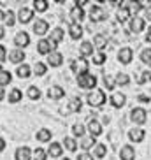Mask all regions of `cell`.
<instances>
[{
	"label": "cell",
	"instance_id": "7dc6e473",
	"mask_svg": "<svg viewBox=\"0 0 151 160\" xmlns=\"http://www.w3.org/2000/svg\"><path fill=\"white\" fill-rule=\"evenodd\" d=\"M77 160H95V158H93L91 153H81V155L77 157Z\"/></svg>",
	"mask_w": 151,
	"mask_h": 160
},
{
	"label": "cell",
	"instance_id": "60d3db41",
	"mask_svg": "<svg viewBox=\"0 0 151 160\" xmlns=\"http://www.w3.org/2000/svg\"><path fill=\"white\" fill-rule=\"evenodd\" d=\"M105 60H107V57H105L104 51H99V53H95L93 55V63L95 65H102Z\"/></svg>",
	"mask_w": 151,
	"mask_h": 160
},
{
	"label": "cell",
	"instance_id": "e0dca14e",
	"mask_svg": "<svg viewBox=\"0 0 151 160\" xmlns=\"http://www.w3.org/2000/svg\"><path fill=\"white\" fill-rule=\"evenodd\" d=\"M63 35H65V32H63L61 28H53V30H51V37H49V42L53 44V48H55V49H56V44L63 41Z\"/></svg>",
	"mask_w": 151,
	"mask_h": 160
},
{
	"label": "cell",
	"instance_id": "681fc988",
	"mask_svg": "<svg viewBox=\"0 0 151 160\" xmlns=\"http://www.w3.org/2000/svg\"><path fill=\"white\" fill-rule=\"evenodd\" d=\"M146 42L151 44V27L148 28V32H146Z\"/></svg>",
	"mask_w": 151,
	"mask_h": 160
},
{
	"label": "cell",
	"instance_id": "5bb4252c",
	"mask_svg": "<svg viewBox=\"0 0 151 160\" xmlns=\"http://www.w3.org/2000/svg\"><path fill=\"white\" fill-rule=\"evenodd\" d=\"M71 18H72V23H79L85 19V11H83V7L81 5H74L71 9Z\"/></svg>",
	"mask_w": 151,
	"mask_h": 160
},
{
	"label": "cell",
	"instance_id": "277c9868",
	"mask_svg": "<svg viewBox=\"0 0 151 160\" xmlns=\"http://www.w3.org/2000/svg\"><path fill=\"white\" fill-rule=\"evenodd\" d=\"M130 118H132V122L135 125H142L148 120V111L144 108H134L132 113H130Z\"/></svg>",
	"mask_w": 151,
	"mask_h": 160
},
{
	"label": "cell",
	"instance_id": "836d02e7",
	"mask_svg": "<svg viewBox=\"0 0 151 160\" xmlns=\"http://www.w3.org/2000/svg\"><path fill=\"white\" fill-rule=\"evenodd\" d=\"M130 18V11H128L127 5H123L121 9L118 11V21H121V23H125L127 19Z\"/></svg>",
	"mask_w": 151,
	"mask_h": 160
},
{
	"label": "cell",
	"instance_id": "7c38bea8",
	"mask_svg": "<svg viewBox=\"0 0 151 160\" xmlns=\"http://www.w3.org/2000/svg\"><path fill=\"white\" fill-rule=\"evenodd\" d=\"M14 44L18 46V49H23L30 44V35L27 32H18L14 37Z\"/></svg>",
	"mask_w": 151,
	"mask_h": 160
},
{
	"label": "cell",
	"instance_id": "d6986e66",
	"mask_svg": "<svg viewBox=\"0 0 151 160\" xmlns=\"http://www.w3.org/2000/svg\"><path fill=\"white\" fill-rule=\"evenodd\" d=\"M61 63H63V55L58 51H53L49 57H47V65L51 67H60Z\"/></svg>",
	"mask_w": 151,
	"mask_h": 160
},
{
	"label": "cell",
	"instance_id": "7402d4cb",
	"mask_svg": "<svg viewBox=\"0 0 151 160\" xmlns=\"http://www.w3.org/2000/svg\"><path fill=\"white\" fill-rule=\"evenodd\" d=\"M88 130H90L91 137H99L100 134H102V125H100L97 120H93V118H91L90 122H88Z\"/></svg>",
	"mask_w": 151,
	"mask_h": 160
},
{
	"label": "cell",
	"instance_id": "816d5d0a",
	"mask_svg": "<svg viewBox=\"0 0 151 160\" xmlns=\"http://www.w3.org/2000/svg\"><path fill=\"white\" fill-rule=\"evenodd\" d=\"M4 97H5V92H4V88L0 86V100H4Z\"/></svg>",
	"mask_w": 151,
	"mask_h": 160
},
{
	"label": "cell",
	"instance_id": "c3c4849f",
	"mask_svg": "<svg viewBox=\"0 0 151 160\" xmlns=\"http://www.w3.org/2000/svg\"><path fill=\"white\" fill-rule=\"evenodd\" d=\"M137 100H139V102H149V95H139V97H137Z\"/></svg>",
	"mask_w": 151,
	"mask_h": 160
},
{
	"label": "cell",
	"instance_id": "7bdbcfd3",
	"mask_svg": "<svg viewBox=\"0 0 151 160\" xmlns=\"http://www.w3.org/2000/svg\"><path fill=\"white\" fill-rule=\"evenodd\" d=\"M104 85L107 90H114V85H116V78H111L109 74L104 76Z\"/></svg>",
	"mask_w": 151,
	"mask_h": 160
},
{
	"label": "cell",
	"instance_id": "bcb514c9",
	"mask_svg": "<svg viewBox=\"0 0 151 160\" xmlns=\"http://www.w3.org/2000/svg\"><path fill=\"white\" fill-rule=\"evenodd\" d=\"M5 58H7V49L0 44V63H2V62H5Z\"/></svg>",
	"mask_w": 151,
	"mask_h": 160
},
{
	"label": "cell",
	"instance_id": "3957f363",
	"mask_svg": "<svg viewBox=\"0 0 151 160\" xmlns=\"http://www.w3.org/2000/svg\"><path fill=\"white\" fill-rule=\"evenodd\" d=\"M77 85L85 90H91L93 92L95 86H97V78L93 74H85V76H79L77 78Z\"/></svg>",
	"mask_w": 151,
	"mask_h": 160
},
{
	"label": "cell",
	"instance_id": "8992f818",
	"mask_svg": "<svg viewBox=\"0 0 151 160\" xmlns=\"http://www.w3.org/2000/svg\"><path fill=\"white\" fill-rule=\"evenodd\" d=\"M144 27H146L144 18H141V16H132V18H130V32L141 33L142 30H144Z\"/></svg>",
	"mask_w": 151,
	"mask_h": 160
},
{
	"label": "cell",
	"instance_id": "1f68e13d",
	"mask_svg": "<svg viewBox=\"0 0 151 160\" xmlns=\"http://www.w3.org/2000/svg\"><path fill=\"white\" fill-rule=\"evenodd\" d=\"M11 81H12V74H11L9 71H2L0 72V86L9 85Z\"/></svg>",
	"mask_w": 151,
	"mask_h": 160
},
{
	"label": "cell",
	"instance_id": "ac0fdd59",
	"mask_svg": "<svg viewBox=\"0 0 151 160\" xmlns=\"http://www.w3.org/2000/svg\"><path fill=\"white\" fill-rule=\"evenodd\" d=\"M61 151H63V146H61L60 142H51L49 148H47V155L51 157V158H60Z\"/></svg>",
	"mask_w": 151,
	"mask_h": 160
},
{
	"label": "cell",
	"instance_id": "83f0119b",
	"mask_svg": "<svg viewBox=\"0 0 151 160\" xmlns=\"http://www.w3.org/2000/svg\"><path fill=\"white\" fill-rule=\"evenodd\" d=\"M35 137H37V141H41V142H49V141H51V130H47V128H41V130H37Z\"/></svg>",
	"mask_w": 151,
	"mask_h": 160
},
{
	"label": "cell",
	"instance_id": "ffe728a7",
	"mask_svg": "<svg viewBox=\"0 0 151 160\" xmlns=\"http://www.w3.org/2000/svg\"><path fill=\"white\" fill-rule=\"evenodd\" d=\"M33 18V11L28 9V7H21L19 9V14H18V19L21 23H30Z\"/></svg>",
	"mask_w": 151,
	"mask_h": 160
},
{
	"label": "cell",
	"instance_id": "b9f144b4",
	"mask_svg": "<svg viewBox=\"0 0 151 160\" xmlns=\"http://www.w3.org/2000/svg\"><path fill=\"white\" fill-rule=\"evenodd\" d=\"M4 21H5V25H7V27H12V25L16 23V16H14V12H12V11H7V12H5Z\"/></svg>",
	"mask_w": 151,
	"mask_h": 160
},
{
	"label": "cell",
	"instance_id": "f5cc1de1",
	"mask_svg": "<svg viewBox=\"0 0 151 160\" xmlns=\"http://www.w3.org/2000/svg\"><path fill=\"white\" fill-rule=\"evenodd\" d=\"M146 14H148V19H149V21H151V5H149V7H148V12H146Z\"/></svg>",
	"mask_w": 151,
	"mask_h": 160
},
{
	"label": "cell",
	"instance_id": "7a4b0ae2",
	"mask_svg": "<svg viewBox=\"0 0 151 160\" xmlns=\"http://www.w3.org/2000/svg\"><path fill=\"white\" fill-rule=\"evenodd\" d=\"M71 67H72V71H74V74H77V78H79V76H85V74H88V69H90V63H88V62H86L85 58L81 57V58H77V60H72Z\"/></svg>",
	"mask_w": 151,
	"mask_h": 160
},
{
	"label": "cell",
	"instance_id": "db71d44e",
	"mask_svg": "<svg viewBox=\"0 0 151 160\" xmlns=\"http://www.w3.org/2000/svg\"><path fill=\"white\" fill-rule=\"evenodd\" d=\"M4 37V28H2V27H0V39Z\"/></svg>",
	"mask_w": 151,
	"mask_h": 160
},
{
	"label": "cell",
	"instance_id": "2e32d148",
	"mask_svg": "<svg viewBox=\"0 0 151 160\" xmlns=\"http://www.w3.org/2000/svg\"><path fill=\"white\" fill-rule=\"evenodd\" d=\"M83 32H85V30H83V27H81L79 23H71L69 25V35H71L74 41H77V39L83 37Z\"/></svg>",
	"mask_w": 151,
	"mask_h": 160
},
{
	"label": "cell",
	"instance_id": "d590c367",
	"mask_svg": "<svg viewBox=\"0 0 151 160\" xmlns=\"http://www.w3.org/2000/svg\"><path fill=\"white\" fill-rule=\"evenodd\" d=\"M63 144H65V148L69 151H76V150H77V141H76L74 137H65V139H63Z\"/></svg>",
	"mask_w": 151,
	"mask_h": 160
},
{
	"label": "cell",
	"instance_id": "4316f807",
	"mask_svg": "<svg viewBox=\"0 0 151 160\" xmlns=\"http://www.w3.org/2000/svg\"><path fill=\"white\" fill-rule=\"evenodd\" d=\"M81 106H83V104H81V99L79 97H74V99L71 100V102H69V106H67V113H76V111H81Z\"/></svg>",
	"mask_w": 151,
	"mask_h": 160
},
{
	"label": "cell",
	"instance_id": "4dcf8cb0",
	"mask_svg": "<svg viewBox=\"0 0 151 160\" xmlns=\"http://www.w3.org/2000/svg\"><path fill=\"white\" fill-rule=\"evenodd\" d=\"M105 153H107V148H105V144H97L93 150V157L95 158H104Z\"/></svg>",
	"mask_w": 151,
	"mask_h": 160
},
{
	"label": "cell",
	"instance_id": "e575fe53",
	"mask_svg": "<svg viewBox=\"0 0 151 160\" xmlns=\"http://www.w3.org/2000/svg\"><path fill=\"white\" fill-rule=\"evenodd\" d=\"M27 95H28V99H32V100H39L41 99V90H39L37 86H28Z\"/></svg>",
	"mask_w": 151,
	"mask_h": 160
},
{
	"label": "cell",
	"instance_id": "f6af8a7d",
	"mask_svg": "<svg viewBox=\"0 0 151 160\" xmlns=\"http://www.w3.org/2000/svg\"><path fill=\"white\" fill-rule=\"evenodd\" d=\"M146 81H151V71H144V72H142V76L137 79V83H139V85H144Z\"/></svg>",
	"mask_w": 151,
	"mask_h": 160
},
{
	"label": "cell",
	"instance_id": "4fadbf2b",
	"mask_svg": "<svg viewBox=\"0 0 151 160\" xmlns=\"http://www.w3.org/2000/svg\"><path fill=\"white\" fill-rule=\"evenodd\" d=\"M16 160H33V151L28 146H19L16 150Z\"/></svg>",
	"mask_w": 151,
	"mask_h": 160
},
{
	"label": "cell",
	"instance_id": "5b68a950",
	"mask_svg": "<svg viewBox=\"0 0 151 160\" xmlns=\"http://www.w3.org/2000/svg\"><path fill=\"white\" fill-rule=\"evenodd\" d=\"M132 58H134L132 48L125 46V48H121V49L118 51V60H119V63H123V65H128V63L132 62Z\"/></svg>",
	"mask_w": 151,
	"mask_h": 160
},
{
	"label": "cell",
	"instance_id": "cb8c5ba5",
	"mask_svg": "<svg viewBox=\"0 0 151 160\" xmlns=\"http://www.w3.org/2000/svg\"><path fill=\"white\" fill-rule=\"evenodd\" d=\"M93 44L91 42H88V41H85V42H81V46H79V53H81V57L85 58V57H91L93 55Z\"/></svg>",
	"mask_w": 151,
	"mask_h": 160
},
{
	"label": "cell",
	"instance_id": "d4e9b609",
	"mask_svg": "<svg viewBox=\"0 0 151 160\" xmlns=\"http://www.w3.org/2000/svg\"><path fill=\"white\" fill-rule=\"evenodd\" d=\"M99 144V142L95 141V137H83V139H81V142H79V146L81 148H83V150H85V153H88V150H91V148H93V146H97Z\"/></svg>",
	"mask_w": 151,
	"mask_h": 160
},
{
	"label": "cell",
	"instance_id": "6f0895ef",
	"mask_svg": "<svg viewBox=\"0 0 151 160\" xmlns=\"http://www.w3.org/2000/svg\"><path fill=\"white\" fill-rule=\"evenodd\" d=\"M2 71H4V69H2V65H0V72H2Z\"/></svg>",
	"mask_w": 151,
	"mask_h": 160
},
{
	"label": "cell",
	"instance_id": "52a82bcc",
	"mask_svg": "<svg viewBox=\"0 0 151 160\" xmlns=\"http://www.w3.org/2000/svg\"><path fill=\"white\" fill-rule=\"evenodd\" d=\"M109 102H111V106H113V108L119 109V108H123V106L127 104V95H125V93H121V92H116V93H113V95H111V99H109Z\"/></svg>",
	"mask_w": 151,
	"mask_h": 160
},
{
	"label": "cell",
	"instance_id": "484cf974",
	"mask_svg": "<svg viewBox=\"0 0 151 160\" xmlns=\"http://www.w3.org/2000/svg\"><path fill=\"white\" fill-rule=\"evenodd\" d=\"M16 74H18L21 79H27V78H30V76H32V69H30L28 63H23V65H19V67H18Z\"/></svg>",
	"mask_w": 151,
	"mask_h": 160
},
{
	"label": "cell",
	"instance_id": "f35d334b",
	"mask_svg": "<svg viewBox=\"0 0 151 160\" xmlns=\"http://www.w3.org/2000/svg\"><path fill=\"white\" fill-rule=\"evenodd\" d=\"M47 158V151L42 148H35L33 150V160H46Z\"/></svg>",
	"mask_w": 151,
	"mask_h": 160
},
{
	"label": "cell",
	"instance_id": "74e56055",
	"mask_svg": "<svg viewBox=\"0 0 151 160\" xmlns=\"http://www.w3.org/2000/svg\"><path fill=\"white\" fill-rule=\"evenodd\" d=\"M47 71V65L46 63H42V62H35V65H33V72L37 76H44Z\"/></svg>",
	"mask_w": 151,
	"mask_h": 160
},
{
	"label": "cell",
	"instance_id": "44dd1931",
	"mask_svg": "<svg viewBox=\"0 0 151 160\" xmlns=\"http://www.w3.org/2000/svg\"><path fill=\"white\" fill-rule=\"evenodd\" d=\"M90 16H91V21H102V19H105V11L99 5H93L90 11Z\"/></svg>",
	"mask_w": 151,
	"mask_h": 160
},
{
	"label": "cell",
	"instance_id": "30bf717a",
	"mask_svg": "<svg viewBox=\"0 0 151 160\" xmlns=\"http://www.w3.org/2000/svg\"><path fill=\"white\" fill-rule=\"evenodd\" d=\"M128 137H130L132 142H142L144 137H146V130L141 128V127H135V128H132V130L128 132Z\"/></svg>",
	"mask_w": 151,
	"mask_h": 160
},
{
	"label": "cell",
	"instance_id": "9a60e30c",
	"mask_svg": "<svg viewBox=\"0 0 151 160\" xmlns=\"http://www.w3.org/2000/svg\"><path fill=\"white\" fill-rule=\"evenodd\" d=\"M63 95H65V90L61 88V86H58V85L51 86V88L47 90V97H49L51 100H60Z\"/></svg>",
	"mask_w": 151,
	"mask_h": 160
},
{
	"label": "cell",
	"instance_id": "603a6c76",
	"mask_svg": "<svg viewBox=\"0 0 151 160\" xmlns=\"http://www.w3.org/2000/svg\"><path fill=\"white\" fill-rule=\"evenodd\" d=\"M25 60V51L23 49H12V51L9 53V62H12V63H21V62Z\"/></svg>",
	"mask_w": 151,
	"mask_h": 160
},
{
	"label": "cell",
	"instance_id": "6da1fadb",
	"mask_svg": "<svg viewBox=\"0 0 151 160\" xmlns=\"http://www.w3.org/2000/svg\"><path fill=\"white\" fill-rule=\"evenodd\" d=\"M86 100H88V104H90L91 108H100V106H104V104H105V93H104V90L95 88L93 92H90V93H88Z\"/></svg>",
	"mask_w": 151,
	"mask_h": 160
},
{
	"label": "cell",
	"instance_id": "8d00e7d4",
	"mask_svg": "<svg viewBox=\"0 0 151 160\" xmlns=\"http://www.w3.org/2000/svg\"><path fill=\"white\" fill-rule=\"evenodd\" d=\"M141 62L151 65V48H144V49L141 51Z\"/></svg>",
	"mask_w": 151,
	"mask_h": 160
},
{
	"label": "cell",
	"instance_id": "ba28073f",
	"mask_svg": "<svg viewBox=\"0 0 151 160\" xmlns=\"http://www.w3.org/2000/svg\"><path fill=\"white\" fill-rule=\"evenodd\" d=\"M37 51L41 53V55H47V57H49V55L55 51V48L49 42V39H41L37 42Z\"/></svg>",
	"mask_w": 151,
	"mask_h": 160
},
{
	"label": "cell",
	"instance_id": "11a10c76",
	"mask_svg": "<svg viewBox=\"0 0 151 160\" xmlns=\"http://www.w3.org/2000/svg\"><path fill=\"white\" fill-rule=\"evenodd\" d=\"M5 18V12H2V11H0V19H4Z\"/></svg>",
	"mask_w": 151,
	"mask_h": 160
},
{
	"label": "cell",
	"instance_id": "f546056e",
	"mask_svg": "<svg viewBox=\"0 0 151 160\" xmlns=\"http://www.w3.org/2000/svg\"><path fill=\"white\" fill-rule=\"evenodd\" d=\"M21 97H23L21 90H19V88H12V90H11V93H9V102L11 104H16V102L21 100Z\"/></svg>",
	"mask_w": 151,
	"mask_h": 160
},
{
	"label": "cell",
	"instance_id": "ee69618b",
	"mask_svg": "<svg viewBox=\"0 0 151 160\" xmlns=\"http://www.w3.org/2000/svg\"><path fill=\"white\" fill-rule=\"evenodd\" d=\"M72 132H74V136L83 137V136H85V125H81V123H76L74 127H72Z\"/></svg>",
	"mask_w": 151,
	"mask_h": 160
},
{
	"label": "cell",
	"instance_id": "f907efd6",
	"mask_svg": "<svg viewBox=\"0 0 151 160\" xmlns=\"http://www.w3.org/2000/svg\"><path fill=\"white\" fill-rule=\"evenodd\" d=\"M4 150H5V141L0 137V151H4Z\"/></svg>",
	"mask_w": 151,
	"mask_h": 160
},
{
	"label": "cell",
	"instance_id": "9f6ffc18",
	"mask_svg": "<svg viewBox=\"0 0 151 160\" xmlns=\"http://www.w3.org/2000/svg\"><path fill=\"white\" fill-rule=\"evenodd\" d=\"M58 160H71V158H67V157H65V158H58Z\"/></svg>",
	"mask_w": 151,
	"mask_h": 160
},
{
	"label": "cell",
	"instance_id": "d6a6232c",
	"mask_svg": "<svg viewBox=\"0 0 151 160\" xmlns=\"http://www.w3.org/2000/svg\"><path fill=\"white\" fill-rule=\"evenodd\" d=\"M128 83H130V76H128V74H125V72H119V74L116 76V85L127 86Z\"/></svg>",
	"mask_w": 151,
	"mask_h": 160
},
{
	"label": "cell",
	"instance_id": "9c48e42d",
	"mask_svg": "<svg viewBox=\"0 0 151 160\" xmlns=\"http://www.w3.org/2000/svg\"><path fill=\"white\" fill-rule=\"evenodd\" d=\"M47 32H49V23L46 19H37L33 23V33L35 35H46Z\"/></svg>",
	"mask_w": 151,
	"mask_h": 160
},
{
	"label": "cell",
	"instance_id": "8fae6325",
	"mask_svg": "<svg viewBox=\"0 0 151 160\" xmlns=\"http://www.w3.org/2000/svg\"><path fill=\"white\" fill-rule=\"evenodd\" d=\"M119 158L121 160H135V150L132 144H125L119 150Z\"/></svg>",
	"mask_w": 151,
	"mask_h": 160
},
{
	"label": "cell",
	"instance_id": "f1b7e54d",
	"mask_svg": "<svg viewBox=\"0 0 151 160\" xmlns=\"http://www.w3.org/2000/svg\"><path fill=\"white\" fill-rule=\"evenodd\" d=\"M93 46H95V48H99L100 51H102V49L107 46V39H105V35H102V33L95 35V37H93Z\"/></svg>",
	"mask_w": 151,
	"mask_h": 160
},
{
	"label": "cell",
	"instance_id": "ab89813d",
	"mask_svg": "<svg viewBox=\"0 0 151 160\" xmlns=\"http://www.w3.org/2000/svg\"><path fill=\"white\" fill-rule=\"evenodd\" d=\"M33 9L37 12H44L47 9V0H35L33 2Z\"/></svg>",
	"mask_w": 151,
	"mask_h": 160
}]
</instances>
